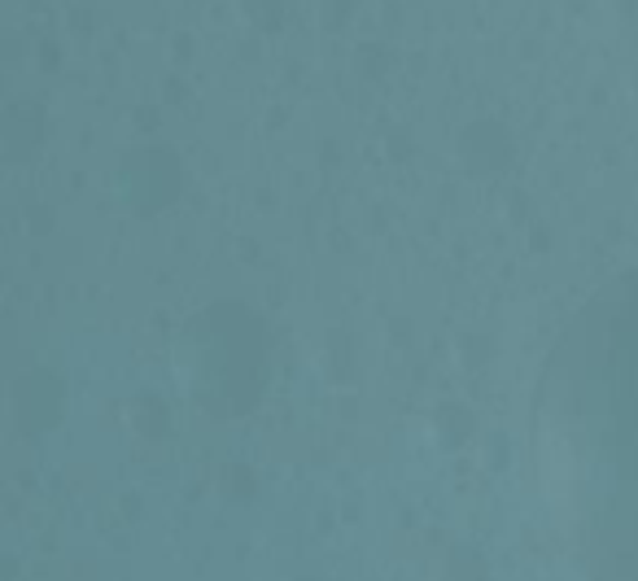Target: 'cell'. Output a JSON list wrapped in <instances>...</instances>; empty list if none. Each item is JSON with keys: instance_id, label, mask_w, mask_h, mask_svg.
Instances as JSON below:
<instances>
[{"instance_id": "1", "label": "cell", "mask_w": 638, "mask_h": 581, "mask_svg": "<svg viewBox=\"0 0 638 581\" xmlns=\"http://www.w3.org/2000/svg\"><path fill=\"white\" fill-rule=\"evenodd\" d=\"M538 441L586 569L638 581V272L568 319L538 389Z\"/></svg>"}, {"instance_id": "2", "label": "cell", "mask_w": 638, "mask_h": 581, "mask_svg": "<svg viewBox=\"0 0 638 581\" xmlns=\"http://www.w3.org/2000/svg\"><path fill=\"white\" fill-rule=\"evenodd\" d=\"M630 9H635V13H638V0H630Z\"/></svg>"}]
</instances>
